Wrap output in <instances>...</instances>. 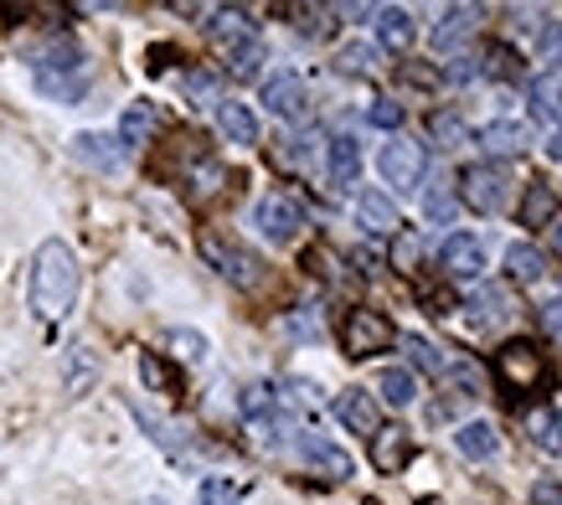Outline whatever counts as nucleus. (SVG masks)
I'll use <instances>...</instances> for the list:
<instances>
[{
  "instance_id": "nucleus-1",
  "label": "nucleus",
  "mask_w": 562,
  "mask_h": 505,
  "mask_svg": "<svg viewBox=\"0 0 562 505\" xmlns=\"http://www.w3.org/2000/svg\"><path fill=\"white\" fill-rule=\"evenodd\" d=\"M78 289H83V269H78V252L63 243V237H47L32 258V284H26V300H32L36 321H63L72 304H78Z\"/></svg>"
},
{
  "instance_id": "nucleus-2",
  "label": "nucleus",
  "mask_w": 562,
  "mask_h": 505,
  "mask_svg": "<svg viewBox=\"0 0 562 505\" xmlns=\"http://www.w3.org/2000/svg\"><path fill=\"white\" fill-rule=\"evenodd\" d=\"M32 78H36V93H47V99L57 103H78L88 88V57L78 42H68V36H57V42H47V47L36 52L32 63Z\"/></svg>"
},
{
  "instance_id": "nucleus-3",
  "label": "nucleus",
  "mask_w": 562,
  "mask_h": 505,
  "mask_svg": "<svg viewBox=\"0 0 562 505\" xmlns=\"http://www.w3.org/2000/svg\"><path fill=\"white\" fill-rule=\"evenodd\" d=\"M495 382H501V392L512 397V403H521V397H531V392H542L547 382H552V367H547V351L537 346V340H506L501 351H495L491 361Z\"/></svg>"
},
{
  "instance_id": "nucleus-4",
  "label": "nucleus",
  "mask_w": 562,
  "mask_h": 505,
  "mask_svg": "<svg viewBox=\"0 0 562 505\" xmlns=\"http://www.w3.org/2000/svg\"><path fill=\"white\" fill-rule=\"evenodd\" d=\"M376 176L392 186V197L418 191L428 176V145H418V139H408V135H387V145L376 150Z\"/></svg>"
},
{
  "instance_id": "nucleus-5",
  "label": "nucleus",
  "mask_w": 562,
  "mask_h": 505,
  "mask_svg": "<svg viewBox=\"0 0 562 505\" xmlns=\"http://www.w3.org/2000/svg\"><path fill=\"white\" fill-rule=\"evenodd\" d=\"M460 181H464V206L480 212V217H495V212H506V202H512V170L495 166V160L470 166Z\"/></svg>"
},
{
  "instance_id": "nucleus-6",
  "label": "nucleus",
  "mask_w": 562,
  "mask_h": 505,
  "mask_svg": "<svg viewBox=\"0 0 562 505\" xmlns=\"http://www.w3.org/2000/svg\"><path fill=\"white\" fill-rule=\"evenodd\" d=\"M392 321L387 315H376V310H346V325H341V346H346V356L351 361H367V356H376V351H387L392 346Z\"/></svg>"
},
{
  "instance_id": "nucleus-7",
  "label": "nucleus",
  "mask_w": 562,
  "mask_h": 505,
  "mask_svg": "<svg viewBox=\"0 0 562 505\" xmlns=\"http://www.w3.org/2000/svg\"><path fill=\"white\" fill-rule=\"evenodd\" d=\"M202 258L222 273V279H227V284H238V289H254L258 279H263V263H258L248 248H238L233 237L206 233V237H202Z\"/></svg>"
},
{
  "instance_id": "nucleus-8",
  "label": "nucleus",
  "mask_w": 562,
  "mask_h": 505,
  "mask_svg": "<svg viewBox=\"0 0 562 505\" xmlns=\"http://www.w3.org/2000/svg\"><path fill=\"white\" fill-rule=\"evenodd\" d=\"M254 227L269 237V243H294V237H300V227H305V212H300L290 197L269 191V197H258V202H254Z\"/></svg>"
},
{
  "instance_id": "nucleus-9",
  "label": "nucleus",
  "mask_w": 562,
  "mask_h": 505,
  "mask_svg": "<svg viewBox=\"0 0 562 505\" xmlns=\"http://www.w3.org/2000/svg\"><path fill=\"white\" fill-rule=\"evenodd\" d=\"M294 454L305 459L315 474H325V480H351L357 474L351 454H346L341 444H330L325 434H294Z\"/></svg>"
},
{
  "instance_id": "nucleus-10",
  "label": "nucleus",
  "mask_w": 562,
  "mask_h": 505,
  "mask_svg": "<svg viewBox=\"0 0 562 505\" xmlns=\"http://www.w3.org/2000/svg\"><path fill=\"white\" fill-rule=\"evenodd\" d=\"M263 103H269L273 119H305L310 109V93H305V78L300 72H269L263 78Z\"/></svg>"
},
{
  "instance_id": "nucleus-11",
  "label": "nucleus",
  "mask_w": 562,
  "mask_h": 505,
  "mask_svg": "<svg viewBox=\"0 0 562 505\" xmlns=\"http://www.w3.org/2000/svg\"><path fill=\"white\" fill-rule=\"evenodd\" d=\"M413 454H418V449H413L408 428H397V423H392V428H382V423H376V434H372V464H376V470H382V474L408 470Z\"/></svg>"
},
{
  "instance_id": "nucleus-12",
  "label": "nucleus",
  "mask_w": 562,
  "mask_h": 505,
  "mask_svg": "<svg viewBox=\"0 0 562 505\" xmlns=\"http://www.w3.org/2000/svg\"><path fill=\"white\" fill-rule=\"evenodd\" d=\"M439 269L449 273V279H480L485 273V248H480L470 233H454V237H443V248H439Z\"/></svg>"
},
{
  "instance_id": "nucleus-13",
  "label": "nucleus",
  "mask_w": 562,
  "mask_h": 505,
  "mask_svg": "<svg viewBox=\"0 0 562 505\" xmlns=\"http://www.w3.org/2000/svg\"><path fill=\"white\" fill-rule=\"evenodd\" d=\"M480 21H485V5H449L443 21L434 26V52H460L480 32Z\"/></svg>"
},
{
  "instance_id": "nucleus-14",
  "label": "nucleus",
  "mask_w": 562,
  "mask_h": 505,
  "mask_svg": "<svg viewBox=\"0 0 562 505\" xmlns=\"http://www.w3.org/2000/svg\"><path fill=\"white\" fill-rule=\"evenodd\" d=\"M527 139H531L527 124H516V119H495V124L475 130V139H470V145H480V150H485L495 166H501L506 155H521V150H527Z\"/></svg>"
},
{
  "instance_id": "nucleus-15",
  "label": "nucleus",
  "mask_w": 562,
  "mask_h": 505,
  "mask_svg": "<svg viewBox=\"0 0 562 505\" xmlns=\"http://www.w3.org/2000/svg\"><path fill=\"white\" fill-rule=\"evenodd\" d=\"M357 222L367 227V233H376V237H397V206H392V197L387 191H376V186H367V191H357Z\"/></svg>"
},
{
  "instance_id": "nucleus-16",
  "label": "nucleus",
  "mask_w": 562,
  "mask_h": 505,
  "mask_svg": "<svg viewBox=\"0 0 562 505\" xmlns=\"http://www.w3.org/2000/svg\"><path fill=\"white\" fill-rule=\"evenodd\" d=\"M376 42L387 52H408L413 36H418V26H413V11L408 5H376Z\"/></svg>"
},
{
  "instance_id": "nucleus-17",
  "label": "nucleus",
  "mask_w": 562,
  "mask_h": 505,
  "mask_svg": "<svg viewBox=\"0 0 562 505\" xmlns=\"http://www.w3.org/2000/svg\"><path fill=\"white\" fill-rule=\"evenodd\" d=\"M480 78H495V83H521V52L512 47V42H485L480 47Z\"/></svg>"
},
{
  "instance_id": "nucleus-18",
  "label": "nucleus",
  "mask_w": 562,
  "mask_h": 505,
  "mask_svg": "<svg viewBox=\"0 0 562 505\" xmlns=\"http://www.w3.org/2000/svg\"><path fill=\"white\" fill-rule=\"evenodd\" d=\"M506 279L521 284V289L542 284L547 279V252L537 248V243H512V248H506Z\"/></svg>"
},
{
  "instance_id": "nucleus-19",
  "label": "nucleus",
  "mask_w": 562,
  "mask_h": 505,
  "mask_svg": "<svg viewBox=\"0 0 562 505\" xmlns=\"http://www.w3.org/2000/svg\"><path fill=\"white\" fill-rule=\"evenodd\" d=\"M217 130L227 135V145H258V114L238 99L217 103Z\"/></svg>"
},
{
  "instance_id": "nucleus-20",
  "label": "nucleus",
  "mask_w": 562,
  "mask_h": 505,
  "mask_svg": "<svg viewBox=\"0 0 562 505\" xmlns=\"http://www.w3.org/2000/svg\"><path fill=\"white\" fill-rule=\"evenodd\" d=\"M336 418H341V428H351V434H367V438H372L376 434V403H372V392H361V388L341 392V397H336Z\"/></svg>"
},
{
  "instance_id": "nucleus-21",
  "label": "nucleus",
  "mask_w": 562,
  "mask_h": 505,
  "mask_svg": "<svg viewBox=\"0 0 562 505\" xmlns=\"http://www.w3.org/2000/svg\"><path fill=\"white\" fill-rule=\"evenodd\" d=\"M212 42H217L222 52H233V47H243V42H258V26L248 21V11L227 5V11H212Z\"/></svg>"
},
{
  "instance_id": "nucleus-22",
  "label": "nucleus",
  "mask_w": 562,
  "mask_h": 505,
  "mask_svg": "<svg viewBox=\"0 0 562 505\" xmlns=\"http://www.w3.org/2000/svg\"><path fill=\"white\" fill-rule=\"evenodd\" d=\"M72 155H78L83 166H93V170H120V160H124L120 139H114V135H99V130H88V135L72 139Z\"/></svg>"
},
{
  "instance_id": "nucleus-23",
  "label": "nucleus",
  "mask_w": 562,
  "mask_h": 505,
  "mask_svg": "<svg viewBox=\"0 0 562 505\" xmlns=\"http://www.w3.org/2000/svg\"><path fill=\"white\" fill-rule=\"evenodd\" d=\"M325 170H330V186H341V191H351V186L361 181V145L351 135L330 139V160H325Z\"/></svg>"
},
{
  "instance_id": "nucleus-24",
  "label": "nucleus",
  "mask_w": 562,
  "mask_h": 505,
  "mask_svg": "<svg viewBox=\"0 0 562 505\" xmlns=\"http://www.w3.org/2000/svg\"><path fill=\"white\" fill-rule=\"evenodd\" d=\"M428 139H434L439 150H464V145L475 139V130L464 124L460 109H439V114H428Z\"/></svg>"
},
{
  "instance_id": "nucleus-25",
  "label": "nucleus",
  "mask_w": 562,
  "mask_h": 505,
  "mask_svg": "<svg viewBox=\"0 0 562 505\" xmlns=\"http://www.w3.org/2000/svg\"><path fill=\"white\" fill-rule=\"evenodd\" d=\"M558 222V191L547 181H527V197H521V227H552Z\"/></svg>"
},
{
  "instance_id": "nucleus-26",
  "label": "nucleus",
  "mask_w": 562,
  "mask_h": 505,
  "mask_svg": "<svg viewBox=\"0 0 562 505\" xmlns=\"http://www.w3.org/2000/svg\"><path fill=\"white\" fill-rule=\"evenodd\" d=\"M150 135H155V103L135 99L130 109H124V119H120V150H139V145H150Z\"/></svg>"
},
{
  "instance_id": "nucleus-27",
  "label": "nucleus",
  "mask_w": 562,
  "mask_h": 505,
  "mask_svg": "<svg viewBox=\"0 0 562 505\" xmlns=\"http://www.w3.org/2000/svg\"><path fill=\"white\" fill-rule=\"evenodd\" d=\"M454 449H460L464 459H491L495 449H501V434H495V423L470 418V423H460V434H454Z\"/></svg>"
},
{
  "instance_id": "nucleus-28",
  "label": "nucleus",
  "mask_w": 562,
  "mask_h": 505,
  "mask_svg": "<svg viewBox=\"0 0 562 505\" xmlns=\"http://www.w3.org/2000/svg\"><path fill=\"white\" fill-rule=\"evenodd\" d=\"M527 434L542 454H562V413L558 407H531L527 413Z\"/></svg>"
},
{
  "instance_id": "nucleus-29",
  "label": "nucleus",
  "mask_w": 562,
  "mask_h": 505,
  "mask_svg": "<svg viewBox=\"0 0 562 505\" xmlns=\"http://www.w3.org/2000/svg\"><path fill=\"white\" fill-rule=\"evenodd\" d=\"M376 392H382V403L387 407H413L418 403V377L408 367H387L376 377Z\"/></svg>"
},
{
  "instance_id": "nucleus-30",
  "label": "nucleus",
  "mask_w": 562,
  "mask_h": 505,
  "mask_svg": "<svg viewBox=\"0 0 562 505\" xmlns=\"http://www.w3.org/2000/svg\"><path fill=\"white\" fill-rule=\"evenodd\" d=\"M403 346H408V356H413V367H418V371L449 377V356H443L439 340H428V336H403Z\"/></svg>"
},
{
  "instance_id": "nucleus-31",
  "label": "nucleus",
  "mask_w": 562,
  "mask_h": 505,
  "mask_svg": "<svg viewBox=\"0 0 562 505\" xmlns=\"http://www.w3.org/2000/svg\"><path fill=\"white\" fill-rule=\"evenodd\" d=\"M454 212H460V202H454V191H449V181H434L424 191V217L428 222H439V227H449V222H454Z\"/></svg>"
},
{
  "instance_id": "nucleus-32",
  "label": "nucleus",
  "mask_w": 562,
  "mask_h": 505,
  "mask_svg": "<svg viewBox=\"0 0 562 505\" xmlns=\"http://www.w3.org/2000/svg\"><path fill=\"white\" fill-rule=\"evenodd\" d=\"M558 109H562V78L537 72V78H531V114H537V119H558Z\"/></svg>"
},
{
  "instance_id": "nucleus-33",
  "label": "nucleus",
  "mask_w": 562,
  "mask_h": 505,
  "mask_svg": "<svg viewBox=\"0 0 562 505\" xmlns=\"http://www.w3.org/2000/svg\"><path fill=\"white\" fill-rule=\"evenodd\" d=\"M336 68L351 72V78H367V72H376V47H367V42H351V47L336 52Z\"/></svg>"
},
{
  "instance_id": "nucleus-34",
  "label": "nucleus",
  "mask_w": 562,
  "mask_h": 505,
  "mask_svg": "<svg viewBox=\"0 0 562 505\" xmlns=\"http://www.w3.org/2000/svg\"><path fill=\"white\" fill-rule=\"evenodd\" d=\"M243 490L233 480H222V474H206L202 485H196V505H238Z\"/></svg>"
},
{
  "instance_id": "nucleus-35",
  "label": "nucleus",
  "mask_w": 562,
  "mask_h": 505,
  "mask_svg": "<svg viewBox=\"0 0 562 505\" xmlns=\"http://www.w3.org/2000/svg\"><path fill=\"white\" fill-rule=\"evenodd\" d=\"M139 377H145V388L150 392H166V397H176V371H166V361L155 351L139 356Z\"/></svg>"
},
{
  "instance_id": "nucleus-36",
  "label": "nucleus",
  "mask_w": 562,
  "mask_h": 505,
  "mask_svg": "<svg viewBox=\"0 0 562 505\" xmlns=\"http://www.w3.org/2000/svg\"><path fill=\"white\" fill-rule=\"evenodd\" d=\"M258 68H263V42H243V47L227 52V72L233 78H254Z\"/></svg>"
},
{
  "instance_id": "nucleus-37",
  "label": "nucleus",
  "mask_w": 562,
  "mask_h": 505,
  "mask_svg": "<svg viewBox=\"0 0 562 505\" xmlns=\"http://www.w3.org/2000/svg\"><path fill=\"white\" fill-rule=\"evenodd\" d=\"M542 72L547 78H562V21L542 32Z\"/></svg>"
},
{
  "instance_id": "nucleus-38",
  "label": "nucleus",
  "mask_w": 562,
  "mask_h": 505,
  "mask_svg": "<svg viewBox=\"0 0 562 505\" xmlns=\"http://www.w3.org/2000/svg\"><path fill=\"white\" fill-rule=\"evenodd\" d=\"M284 145H290V150H284V160H290V166H300V170H310V166H315V145H321V135L310 130V135H290Z\"/></svg>"
},
{
  "instance_id": "nucleus-39",
  "label": "nucleus",
  "mask_w": 562,
  "mask_h": 505,
  "mask_svg": "<svg viewBox=\"0 0 562 505\" xmlns=\"http://www.w3.org/2000/svg\"><path fill=\"white\" fill-rule=\"evenodd\" d=\"M171 351L181 356V361H191V367H196V361L206 356V340L196 336V330H171Z\"/></svg>"
},
{
  "instance_id": "nucleus-40",
  "label": "nucleus",
  "mask_w": 562,
  "mask_h": 505,
  "mask_svg": "<svg viewBox=\"0 0 562 505\" xmlns=\"http://www.w3.org/2000/svg\"><path fill=\"white\" fill-rule=\"evenodd\" d=\"M367 119H372L376 130H387V135H397V124H403V103H392V99H376L372 109H367Z\"/></svg>"
},
{
  "instance_id": "nucleus-41",
  "label": "nucleus",
  "mask_w": 562,
  "mask_h": 505,
  "mask_svg": "<svg viewBox=\"0 0 562 505\" xmlns=\"http://www.w3.org/2000/svg\"><path fill=\"white\" fill-rule=\"evenodd\" d=\"M217 181H222V166H217V160H202V166L191 170V197H212V191H217Z\"/></svg>"
},
{
  "instance_id": "nucleus-42",
  "label": "nucleus",
  "mask_w": 562,
  "mask_h": 505,
  "mask_svg": "<svg viewBox=\"0 0 562 505\" xmlns=\"http://www.w3.org/2000/svg\"><path fill=\"white\" fill-rule=\"evenodd\" d=\"M187 88H191V99L196 103H222L217 99V78H212V72H191Z\"/></svg>"
},
{
  "instance_id": "nucleus-43",
  "label": "nucleus",
  "mask_w": 562,
  "mask_h": 505,
  "mask_svg": "<svg viewBox=\"0 0 562 505\" xmlns=\"http://www.w3.org/2000/svg\"><path fill=\"white\" fill-rule=\"evenodd\" d=\"M531 505H562V480H552V474L537 480V485H531Z\"/></svg>"
},
{
  "instance_id": "nucleus-44",
  "label": "nucleus",
  "mask_w": 562,
  "mask_h": 505,
  "mask_svg": "<svg viewBox=\"0 0 562 505\" xmlns=\"http://www.w3.org/2000/svg\"><path fill=\"white\" fill-rule=\"evenodd\" d=\"M443 78H449V83H475V78H480V63H475V57H454V68H449V72H443Z\"/></svg>"
},
{
  "instance_id": "nucleus-45",
  "label": "nucleus",
  "mask_w": 562,
  "mask_h": 505,
  "mask_svg": "<svg viewBox=\"0 0 562 505\" xmlns=\"http://www.w3.org/2000/svg\"><path fill=\"white\" fill-rule=\"evenodd\" d=\"M542 330L552 340H562V300H547L542 304Z\"/></svg>"
},
{
  "instance_id": "nucleus-46",
  "label": "nucleus",
  "mask_w": 562,
  "mask_h": 505,
  "mask_svg": "<svg viewBox=\"0 0 562 505\" xmlns=\"http://www.w3.org/2000/svg\"><path fill=\"white\" fill-rule=\"evenodd\" d=\"M547 160H558V166H562V124L547 135Z\"/></svg>"
},
{
  "instance_id": "nucleus-47",
  "label": "nucleus",
  "mask_w": 562,
  "mask_h": 505,
  "mask_svg": "<svg viewBox=\"0 0 562 505\" xmlns=\"http://www.w3.org/2000/svg\"><path fill=\"white\" fill-rule=\"evenodd\" d=\"M403 78L408 83H439V72H428V68H403Z\"/></svg>"
},
{
  "instance_id": "nucleus-48",
  "label": "nucleus",
  "mask_w": 562,
  "mask_h": 505,
  "mask_svg": "<svg viewBox=\"0 0 562 505\" xmlns=\"http://www.w3.org/2000/svg\"><path fill=\"white\" fill-rule=\"evenodd\" d=\"M547 233H552V248H558V252H562V217H558V222H552V227H547Z\"/></svg>"
},
{
  "instance_id": "nucleus-49",
  "label": "nucleus",
  "mask_w": 562,
  "mask_h": 505,
  "mask_svg": "<svg viewBox=\"0 0 562 505\" xmlns=\"http://www.w3.org/2000/svg\"><path fill=\"white\" fill-rule=\"evenodd\" d=\"M145 505H160V501H145Z\"/></svg>"
}]
</instances>
